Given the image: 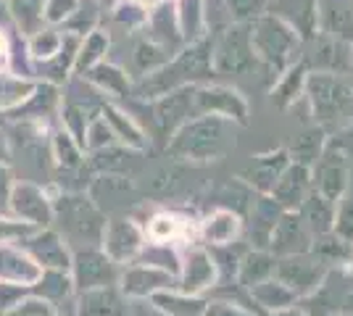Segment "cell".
I'll list each match as a JSON object with an SVG mask.
<instances>
[{
	"label": "cell",
	"mask_w": 353,
	"mask_h": 316,
	"mask_svg": "<svg viewBox=\"0 0 353 316\" xmlns=\"http://www.w3.org/2000/svg\"><path fill=\"white\" fill-rule=\"evenodd\" d=\"M53 219L61 222L66 238L85 242V248L101 242L108 222L103 211L88 196H63L59 206H53Z\"/></svg>",
	"instance_id": "cell-2"
},
{
	"label": "cell",
	"mask_w": 353,
	"mask_h": 316,
	"mask_svg": "<svg viewBox=\"0 0 353 316\" xmlns=\"http://www.w3.org/2000/svg\"><path fill=\"white\" fill-rule=\"evenodd\" d=\"M11 213L16 219L27 222L34 229H43V227L53 224V203L48 200L43 187L32 185V182H21L14 185V193H11Z\"/></svg>",
	"instance_id": "cell-11"
},
{
	"label": "cell",
	"mask_w": 353,
	"mask_h": 316,
	"mask_svg": "<svg viewBox=\"0 0 353 316\" xmlns=\"http://www.w3.org/2000/svg\"><path fill=\"white\" fill-rule=\"evenodd\" d=\"M114 129L105 124V119H98L90 124L88 135H85V145L88 148H92V151H103V148H108L111 143H114Z\"/></svg>",
	"instance_id": "cell-31"
},
{
	"label": "cell",
	"mask_w": 353,
	"mask_h": 316,
	"mask_svg": "<svg viewBox=\"0 0 353 316\" xmlns=\"http://www.w3.org/2000/svg\"><path fill=\"white\" fill-rule=\"evenodd\" d=\"M288 164H290V158H288V153L285 151L266 153V156H259V158L250 164V169L243 174V177H245V182L253 185L261 196H269L272 187H274L277 180H280V174L288 169Z\"/></svg>",
	"instance_id": "cell-18"
},
{
	"label": "cell",
	"mask_w": 353,
	"mask_h": 316,
	"mask_svg": "<svg viewBox=\"0 0 353 316\" xmlns=\"http://www.w3.org/2000/svg\"><path fill=\"white\" fill-rule=\"evenodd\" d=\"M311 190H314L311 166L295 161V164H288V169L280 174V180L272 187L269 196L274 198L285 211H298L303 206V200L309 198Z\"/></svg>",
	"instance_id": "cell-12"
},
{
	"label": "cell",
	"mask_w": 353,
	"mask_h": 316,
	"mask_svg": "<svg viewBox=\"0 0 353 316\" xmlns=\"http://www.w3.org/2000/svg\"><path fill=\"white\" fill-rule=\"evenodd\" d=\"M248 45L240 43V37H230L219 50V69L221 72H243L248 66Z\"/></svg>",
	"instance_id": "cell-28"
},
{
	"label": "cell",
	"mask_w": 353,
	"mask_h": 316,
	"mask_svg": "<svg viewBox=\"0 0 353 316\" xmlns=\"http://www.w3.org/2000/svg\"><path fill=\"white\" fill-rule=\"evenodd\" d=\"M153 308L161 316H203L206 314V301L201 295H188L182 290H161L150 295Z\"/></svg>",
	"instance_id": "cell-20"
},
{
	"label": "cell",
	"mask_w": 353,
	"mask_h": 316,
	"mask_svg": "<svg viewBox=\"0 0 353 316\" xmlns=\"http://www.w3.org/2000/svg\"><path fill=\"white\" fill-rule=\"evenodd\" d=\"M314 116L322 124H345L353 119V90L335 76H314L309 82Z\"/></svg>",
	"instance_id": "cell-3"
},
{
	"label": "cell",
	"mask_w": 353,
	"mask_h": 316,
	"mask_svg": "<svg viewBox=\"0 0 353 316\" xmlns=\"http://www.w3.org/2000/svg\"><path fill=\"white\" fill-rule=\"evenodd\" d=\"M269 316H309L303 308H295V306H290V308H282V311H272Z\"/></svg>",
	"instance_id": "cell-38"
},
{
	"label": "cell",
	"mask_w": 353,
	"mask_h": 316,
	"mask_svg": "<svg viewBox=\"0 0 353 316\" xmlns=\"http://www.w3.org/2000/svg\"><path fill=\"white\" fill-rule=\"evenodd\" d=\"M43 274V266L24 251L8 242H0V280L16 285H34Z\"/></svg>",
	"instance_id": "cell-16"
},
{
	"label": "cell",
	"mask_w": 353,
	"mask_h": 316,
	"mask_svg": "<svg viewBox=\"0 0 353 316\" xmlns=\"http://www.w3.org/2000/svg\"><path fill=\"white\" fill-rule=\"evenodd\" d=\"M105 121H108V127L114 129V135H117L121 143H127V145H132V148H143V145H145L143 132H140L124 114H119V111H114V108H108V111H105Z\"/></svg>",
	"instance_id": "cell-29"
},
{
	"label": "cell",
	"mask_w": 353,
	"mask_h": 316,
	"mask_svg": "<svg viewBox=\"0 0 353 316\" xmlns=\"http://www.w3.org/2000/svg\"><path fill=\"white\" fill-rule=\"evenodd\" d=\"M77 316H130L127 295L117 285L85 290L77 301Z\"/></svg>",
	"instance_id": "cell-14"
},
{
	"label": "cell",
	"mask_w": 353,
	"mask_h": 316,
	"mask_svg": "<svg viewBox=\"0 0 353 316\" xmlns=\"http://www.w3.org/2000/svg\"><path fill=\"white\" fill-rule=\"evenodd\" d=\"M248 290H250V298L259 303L264 311H269V314L272 311H282V308H290V306H298L295 293L285 282H280L277 277H269V280L248 287Z\"/></svg>",
	"instance_id": "cell-23"
},
{
	"label": "cell",
	"mask_w": 353,
	"mask_h": 316,
	"mask_svg": "<svg viewBox=\"0 0 353 316\" xmlns=\"http://www.w3.org/2000/svg\"><path fill=\"white\" fill-rule=\"evenodd\" d=\"M101 248H103L105 256L114 258L117 264H132L145 248V232L132 219L114 216V219L105 222Z\"/></svg>",
	"instance_id": "cell-7"
},
{
	"label": "cell",
	"mask_w": 353,
	"mask_h": 316,
	"mask_svg": "<svg viewBox=\"0 0 353 316\" xmlns=\"http://www.w3.org/2000/svg\"><path fill=\"white\" fill-rule=\"evenodd\" d=\"M188 227L190 222L176 216V213H169V211H161L156 213L145 227V238L150 242H161V245H174V242L185 240L188 238Z\"/></svg>",
	"instance_id": "cell-24"
},
{
	"label": "cell",
	"mask_w": 353,
	"mask_h": 316,
	"mask_svg": "<svg viewBox=\"0 0 353 316\" xmlns=\"http://www.w3.org/2000/svg\"><path fill=\"white\" fill-rule=\"evenodd\" d=\"M195 103H198V108H201L206 116L235 119V121H240V124L248 121V105H245V101L232 90H224V87L201 90L195 95Z\"/></svg>",
	"instance_id": "cell-17"
},
{
	"label": "cell",
	"mask_w": 353,
	"mask_h": 316,
	"mask_svg": "<svg viewBox=\"0 0 353 316\" xmlns=\"http://www.w3.org/2000/svg\"><path fill=\"white\" fill-rule=\"evenodd\" d=\"M282 211L285 209L272 196H264L256 203V209H253V222H256L253 224V240H256V245H266L269 248V235H272V229L277 224Z\"/></svg>",
	"instance_id": "cell-26"
},
{
	"label": "cell",
	"mask_w": 353,
	"mask_h": 316,
	"mask_svg": "<svg viewBox=\"0 0 353 316\" xmlns=\"http://www.w3.org/2000/svg\"><path fill=\"white\" fill-rule=\"evenodd\" d=\"M314 245L309 224L303 222L301 211H282L277 224L269 235V251L274 256H295V253H309Z\"/></svg>",
	"instance_id": "cell-10"
},
{
	"label": "cell",
	"mask_w": 353,
	"mask_h": 316,
	"mask_svg": "<svg viewBox=\"0 0 353 316\" xmlns=\"http://www.w3.org/2000/svg\"><path fill=\"white\" fill-rule=\"evenodd\" d=\"M240 232H243V219H240V213L230 209L211 211L206 219L198 224L201 240L208 242L211 248H230L232 242H237Z\"/></svg>",
	"instance_id": "cell-15"
},
{
	"label": "cell",
	"mask_w": 353,
	"mask_h": 316,
	"mask_svg": "<svg viewBox=\"0 0 353 316\" xmlns=\"http://www.w3.org/2000/svg\"><path fill=\"white\" fill-rule=\"evenodd\" d=\"M56 158L63 169H77L82 164V153H79V143H74L72 135L56 137Z\"/></svg>",
	"instance_id": "cell-30"
},
{
	"label": "cell",
	"mask_w": 353,
	"mask_h": 316,
	"mask_svg": "<svg viewBox=\"0 0 353 316\" xmlns=\"http://www.w3.org/2000/svg\"><path fill=\"white\" fill-rule=\"evenodd\" d=\"M72 280L74 290L85 293L95 287L119 285V264L103 253V248H85L77 256H72Z\"/></svg>",
	"instance_id": "cell-5"
},
{
	"label": "cell",
	"mask_w": 353,
	"mask_h": 316,
	"mask_svg": "<svg viewBox=\"0 0 353 316\" xmlns=\"http://www.w3.org/2000/svg\"><path fill=\"white\" fill-rule=\"evenodd\" d=\"M235 137L230 132V124L221 116H206V119L182 124L179 132L172 137L166 151L179 161H214L221 158L232 148Z\"/></svg>",
	"instance_id": "cell-1"
},
{
	"label": "cell",
	"mask_w": 353,
	"mask_h": 316,
	"mask_svg": "<svg viewBox=\"0 0 353 316\" xmlns=\"http://www.w3.org/2000/svg\"><path fill=\"white\" fill-rule=\"evenodd\" d=\"M56 48H59V40H56V37H45V40L40 37V40L34 43V53L48 59V56H53V53H56Z\"/></svg>",
	"instance_id": "cell-37"
},
{
	"label": "cell",
	"mask_w": 353,
	"mask_h": 316,
	"mask_svg": "<svg viewBox=\"0 0 353 316\" xmlns=\"http://www.w3.org/2000/svg\"><path fill=\"white\" fill-rule=\"evenodd\" d=\"M32 232L34 227L21 219H0V242H21Z\"/></svg>",
	"instance_id": "cell-33"
},
{
	"label": "cell",
	"mask_w": 353,
	"mask_h": 316,
	"mask_svg": "<svg viewBox=\"0 0 353 316\" xmlns=\"http://www.w3.org/2000/svg\"><path fill=\"white\" fill-rule=\"evenodd\" d=\"M176 274L153 264H143V261H132L127 264V269L119 274V290L127 295V301H140V298H150L161 290H174Z\"/></svg>",
	"instance_id": "cell-6"
},
{
	"label": "cell",
	"mask_w": 353,
	"mask_h": 316,
	"mask_svg": "<svg viewBox=\"0 0 353 316\" xmlns=\"http://www.w3.org/2000/svg\"><path fill=\"white\" fill-rule=\"evenodd\" d=\"M21 242H27L24 251H27L43 269H63V271L72 269V253H69L63 238L56 235V232H50V229H45V232H32V235H27Z\"/></svg>",
	"instance_id": "cell-13"
},
{
	"label": "cell",
	"mask_w": 353,
	"mask_h": 316,
	"mask_svg": "<svg viewBox=\"0 0 353 316\" xmlns=\"http://www.w3.org/2000/svg\"><path fill=\"white\" fill-rule=\"evenodd\" d=\"M256 43H259V50H261V56H264L266 61H272V63H277V66L285 63L288 50H290V34H288V32H274L272 24H264V27H261V34L256 37Z\"/></svg>",
	"instance_id": "cell-27"
},
{
	"label": "cell",
	"mask_w": 353,
	"mask_h": 316,
	"mask_svg": "<svg viewBox=\"0 0 353 316\" xmlns=\"http://www.w3.org/2000/svg\"><path fill=\"white\" fill-rule=\"evenodd\" d=\"M105 50V43L101 37H92L90 40V45L82 50V56H79V66H92L95 61L101 59V53Z\"/></svg>",
	"instance_id": "cell-36"
},
{
	"label": "cell",
	"mask_w": 353,
	"mask_h": 316,
	"mask_svg": "<svg viewBox=\"0 0 353 316\" xmlns=\"http://www.w3.org/2000/svg\"><path fill=\"white\" fill-rule=\"evenodd\" d=\"M3 45H6V43H3V37H0V56H3Z\"/></svg>",
	"instance_id": "cell-39"
},
{
	"label": "cell",
	"mask_w": 353,
	"mask_h": 316,
	"mask_svg": "<svg viewBox=\"0 0 353 316\" xmlns=\"http://www.w3.org/2000/svg\"><path fill=\"white\" fill-rule=\"evenodd\" d=\"M327 261L316 256V253H295V256H280L277 258V269L274 277L285 282L295 293L298 301L309 298L316 287L322 285V280L327 277Z\"/></svg>",
	"instance_id": "cell-4"
},
{
	"label": "cell",
	"mask_w": 353,
	"mask_h": 316,
	"mask_svg": "<svg viewBox=\"0 0 353 316\" xmlns=\"http://www.w3.org/2000/svg\"><path fill=\"white\" fill-rule=\"evenodd\" d=\"M11 193H14V180L8 169H0V213L11 211Z\"/></svg>",
	"instance_id": "cell-35"
},
{
	"label": "cell",
	"mask_w": 353,
	"mask_h": 316,
	"mask_svg": "<svg viewBox=\"0 0 353 316\" xmlns=\"http://www.w3.org/2000/svg\"><path fill=\"white\" fill-rule=\"evenodd\" d=\"M90 198L95 200V206L103 211H117L121 209L124 203H130V198H134V187L124 177H117V174H105V177H98L90 187Z\"/></svg>",
	"instance_id": "cell-19"
},
{
	"label": "cell",
	"mask_w": 353,
	"mask_h": 316,
	"mask_svg": "<svg viewBox=\"0 0 353 316\" xmlns=\"http://www.w3.org/2000/svg\"><path fill=\"white\" fill-rule=\"evenodd\" d=\"M338 316H353V314H338Z\"/></svg>",
	"instance_id": "cell-40"
},
{
	"label": "cell",
	"mask_w": 353,
	"mask_h": 316,
	"mask_svg": "<svg viewBox=\"0 0 353 316\" xmlns=\"http://www.w3.org/2000/svg\"><path fill=\"white\" fill-rule=\"evenodd\" d=\"M72 293H74L72 271H63V269H43L40 280L32 285V295H40L48 303L66 301Z\"/></svg>",
	"instance_id": "cell-25"
},
{
	"label": "cell",
	"mask_w": 353,
	"mask_h": 316,
	"mask_svg": "<svg viewBox=\"0 0 353 316\" xmlns=\"http://www.w3.org/2000/svg\"><path fill=\"white\" fill-rule=\"evenodd\" d=\"M274 269H277V256L272 251H264V248H256V251H248L245 256L240 258L237 264V282L245 287H253L259 282H264L269 277H274Z\"/></svg>",
	"instance_id": "cell-22"
},
{
	"label": "cell",
	"mask_w": 353,
	"mask_h": 316,
	"mask_svg": "<svg viewBox=\"0 0 353 316\" xmlns=\"http://www.w3.org/2000/svg\"><path fill=\"white\" fill-rule=\"evenodd\" d=\"M298 211H301L303 222L309 224L314 238H316V235H327V232L335 229V200L324 198L322 193L311 190L309 198L303 200V206Z\"/></svg>",
	"instance_id": "cell-21"
},
{
	"label": "cell",
	"mask_w": 353,
	"mask_h": 316,
	"mask_svg": "<svg viewBox=\"0 0 353 316\" xmlns=\"http://www.w3.org/2000/svg\"><path fill=\"white\" fill-rule=\"evenodd\" d=\"M203 316H253L248 308H243L240 303L232 301H211L206 303V314Z\"/></svg>",
	"instance_id": "cell-34"
},
{
	"label": "cell",
	"mask_w": 353,
	"mask_h": 316,
	"mask_svg": "<svg viewBox=\"0 0 353 316\" xmlns=\"http://www.w3.org/2000/svg\"><path fill=\"white\" fill-rule=\"evenodd\" d=\"M6 316H59V311L53 308V303L43 298H30V301H21L11 311H6Z\"/></svg>",
	"instance_id": "cell-32"
},
{
	"label": "cell",
	"mask_w": 353,
	"mask_h": 316,
	"mask_svg": "<svg viewBox=\"0 0 353 316\" xmlns=\"http://www.w3.org/2000/svg\"><path fill=\"white\" fill-rule=\"evenodd\" d=\"M348 174H351V164H348L345 151L340 145H327L319 153V158L314 161V169H311L314 190L338 203L340 196L348 187Z\"/></svg>",
	"instance_id": "cell-8"
},
{
	"label": "cell",
	"mask_w": 353,
	"mask_h": 316,
	"mask_svg": "<svg viewBox=\"0 0 353 316\" xmlns=\"http://www.w3.org/2000/svg\"><path fill=\"white\" fill-rule=\"evenodd\" d=\"M219 282V266L216 258L203 248H190L185 256H179V274H176V290L188 295H201Z\"/></svg>",
	"instance_id": "cell-9"
}]
</instances>
